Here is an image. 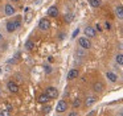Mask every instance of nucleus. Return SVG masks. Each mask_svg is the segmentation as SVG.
Returning a JSON list of instances; mask_svg holds the SVG:
<instances>
[{
    "label": "nucleus",
    "instance_id": "1",
    "mask_svg": "<svg viewBox=\"0 0 123 116\" xmlns=\"http://www.w3.org/2000/svg\"><path fill=\"white\" fill-rule=\"evenodd\" d=\"M78 45L81 49H90L91 47V42L87 37H80L78 38Z\"/></svg>",
    "mask_w": 123,
    "mask_h": 116
},
{
    "label": "nucleus",
    "instance_id": "2",
    "mask_svg": "<svg viewBox=\"0 0 123 116\" xmlns=\"http://www.w3.org/2000/svg\"><path fill=\"white\" fill-rule=\"evenodd\" d=\"M45 95L49 98V99H56L57 96H58V90L56 88V87H48V88L45 90Z\"/></svg>",
    "mask_w": 123,
    "mask_h": 116
},
{
    "label": "nucleus",
    "instance_id": "3",
    "mask_svg": "<svg viewBox=\"0 0 123 116\" xmlns=\"http://www.w3.org/2000/svg\"><path fill=\"white\" fill-rule=\"evenodd\" d=\"M38 28H40L41 30H48V29L50 28V21H49L48 18H41L40 23H38Z\"/></svg>",
    "mask_w": 123,
    "mask_h": 116
},
{
    "label": "nucleus",
    "instance_id": "4",
    "mask_svg": "<svg viewBox=\"0 0 123 116\" xmlns=\"http://www.w3.org/2000/svg\"><path fill=\"white\" fill-rule=\"evenodd\" d=\"M66 108H68V103H66V100H60V102L57 103L56 111H57L58 113H61V112H65V111H66Z\"/></svg>",
    "mask_w": 123,
    "mask_h": 116
},
{
    "label": "nucleus",
    "instance_id": "5",
    "mask_svg": "<svg viewBox=\"0 0 123 116\" xmlns=\"http://www.w3.org/2000/svg\"><path fill=\"white\" fill-rule=\"evenodd\" d=\"M7 88H8L11 92H13V94H17V92H19V84H17L16 82L11 81V82L7 83Z\"/></svg>",
    "mask_w": 123,
    "mask_h": 116
},
{
    "label": "nucleus",
    "instance_id": "6",
    "mask_svg": "<svg viewBox=\"0 0 123 116\" xmlns=\"http://www.w3.org/2000/svg\"><path fill=\"white\" fill-rule=\"evenodd\" d=\"M83 32H85V36L87 37V38H93V37H95V34H97L95 29H94L93 26H86Z\"/></svg>",
    "mask_w": 123,
    "mask_h": 116
},
{
    "label": "nucleus",
    "instance_id": "7",
    "mask_svg": "<svg viewBox=\"0 0 123 116\" xmlns=\"http://www.w3.org/2000/svg\"><path fill=\"white\" fill-rule=\"evenodd\" d=\"M4 13H6L7 16H12V15H15V8H13V5H11V4H6V7H4Z\"/></svg>",
    "mask_w": 123,
    "mask_h": 116
},
{
    "label": "nucleus",
    "instance_id": "8",
    "mask_svg": "<svg viewBox=\"0 0 123 116\" xmlns=\"http://www.w3.org/2000/svg\"><path fill=\"white\" fill-rule=\"evenodd\" d=\"M48 16H50V17H57V16H58V8H57L56 5L50 7L48 9Z\"/></svg>",
    "mask_w": 123,
    "mask_h": 116
},
{
    "label": "nucleus",
    "instance_id": "9",
    "mask_svg": "<svg viewBox=\"0 0 123 116\" xmlns=\"http://www.w3.org/2000/svg\"><path fill=\"white\" fill-rule=\"evenodd\" d=\"M93 90L95 92H102L105 90V86H103V83L102 82H95V83L93 84Z\"/></svg>",
    "mask_w": 123,
    "mask_h": 116
},
{
    "label": "nucleus",
    "instance_id": "10",
    "mask_svg": "<svg viewBox=\"0 0 123 116\" xmlns=\"http://www.w3.org/2000/svg\"><path fill=\"white\" fill-rule=\"evenodd\" d=\"M115 15H117L118 18L123 20V7L122 5H117V7H115Z\"/></svg>",
    "mask_w": 123,
    "mask_h": 116
},
{
    "label": "nucleus",
    "instance_id": "11",
    "mask_svg": "<svg viewBox=\"0 0 123 116\" xmlns=\"http://www.w3.org/2000/svg\"><path fill=\"white\" fill-rule=\"evenodd\" d=\"M78 70L77 69H72V70L69 71V74H68V79H70V81H72V79H75L78 76Z\"/></svg>",
    "mask_w": 123,
    "mask_h": 116
},
{
    "label": "nucleus",
    "instance_id": "12",
    "mask_svg": "<svg viewBox=\"0 0 123 116\" xmlns=\"http://www.w3.org/2000/svg\"><path fill=\"white\" fill-rule=\"evenodd\" d=\"M95 102H97V98L95 96H87V98H86V100H85V104H86V107H91Z\"/></svg>",
    "mask_w": 123,
    "mask_h": 116
},
{
    "label": "nucleus",
    "instance_id": "13",
    "mask_svg": "<svg viewBox=\"0 0 123 116\" xmlns=\"http://www.w3.org/2000/svg\"><path fill=\"white\" fill-rule=\"evenodd\" d=\"M37 100H38V103H41V104H46V103H48L50 99H49V98L46 96L45 94H41L40 96L37 98Z\"/></svg>",
    "mask_w": 123,
    "mask_h": 116
},
{
    "label": "nucleus",
    "instance_id": "14",
    "mask_svg": "<svg viewBox=\"0 0 123 116\" xmlns=\"http://www.w3.org/2000/svg\"><path fill=\"white\" fill-rule=\"evenodd\" d=\"M7 30H8L9 33H12V32L16 30V25H15L13 21H8V23H7Z\"/></svg>",
    "mask_w": 123,
    "mask_h": 116
},
{
    "label": "nucleus",
    "instance_id": "15",
    "mask_svg": "<svg viewBox=\"0 0 123 116\" xmlns=\"http://www.w3.org/2000/svg\"><path fill=\"white\" fill-rule=\"evenodd\" d=\"M106 76H107V79H109V81H111V82H117V81H118L117 74L111 73V71H109V73L106 74Z\"/></svg>",
    "mask_w": 123,
    "mask_h": 116
},
{
    "label": "nucleus",
    "instance_id": "16",
    "mask_svg": "<svg viewBox=\"0 0 123 116\" xmlns=\"http://www.w3.org/2000/svg\"><path fill=\"white\" fill-rule=\"evenodd\" d=\"M89 3L93 8H98L101 5V0H89Z\"/></svg>",
    "mask_w": 123,
    "mask_h": 116
},
{
    "label": "nucleus",
    "instance_id": "17",
    "mask_svg": "<svg viewBox=\"0 0 123 116\" xmlns=\"http://www.w3.org/2000/svg\"><path fill=\"white\" fill-rule=\"evenodd\" d=\"M73 18H74V16H73V13H66V15H65V21H66V23L68 24H69V23H72V21H73Z\"/></svg>",
    "mask_w": 123,
    "mask_h": 116
},
{
    "label": "nucleus",
    "instance_id": "18",
    "mask_svg": "<svg viewBox=\"0 0 123 116\" xmlns=\"http://www.w3.org/2000/svg\"><path fill=\"white\" fill-rule=\"evenodd\" d=\"M13 23H15V25H16V29L20 28V26H21V17H20V16H17V17L13 20Z\"/></svg>",
    "mask_w": 123,
    "mask_h": 116
},
{
    "label": "nucleus",
    "instance_id": "19",
    "mask_svg": "<svg viewBox=\"0 0 123 116\" xmlns=\"http://www.w3.org/2000/svg\"><path fill=\"white\" fill-rule=\"evenodd\" d=\"M81 104H82V102H81V99H80V98H77V99H74V100H73V107L78 108V107H81Z\"/></svg>",
    "mask_w": 123,
    "mask_h": 116
},
{
    "label": "nucleus",
    "instance_id": "20",
    "mask_svg": "<svg viewBox=\"0 0 123 116\" xmlns=\"http://www.w3.org/2000/svg\"><path fill=\"white\" fill-rule=\"evenodd\" d=\"M115 61H117L118 65H123V54H118L115 57Z\"/></svg>",
    "mask_w": 123,
    "mask_h": 116
},
{
    "label": "nucleus",
    "instance_id": "21",
    "mask_svg": "<svg viewBox=\"0 0 123 116\" xmlns=\"http://www.w3.org/2000/svg\"><path fill=\"white\" fill-rule=\"evenodd\" d=\"M0 116H9V111H7V110L0 111Z\"/></svg>",
    "mask_w": 123,
    "mask_h": 116
},
{
    "label": "nucleus",
    "instance_id": "22",
    "mask_svg": "<svg viewBox=\"0 0 123 116\" xmlns=\"http://www.w3.org/2000/svg\"><path fill=\"white\" fill-rule=\"evenodd\" d=\"M25 46H27V49H32V47H33V42L32 41H27V45H25Z\"/></svg>",
    "mask_w": 123,
    "mask_h": 116
},
{
    "label": "nucleus",
    "instance_id": "23",
    "mask_svg": "<svg viewBox=\"0 0 123 116\" xmlns=\"http://www.w3.org/2000/svg\"><path fill=\"white\" fill-rule=\"evenodd\" d=\"M49 111H50V107H49V105H45V107H44V111H43V112H44V113H48Z\"/></svg>",
    "mask_w": 123,
    "mask_h": 116
},
{
    "label": "nucleus",
    "instance_id": "24",
    "mask_svg": "<svg viewBox=\"0 0 123 116\" xmlns=\"http://www.w3.org/2000/svg\"><path fill=\"white\" fill-rule=\"evenodd\" d=\"M45 71H46V73H52V67H50V66H48V65H45Z\"/></svg>",
    "mask_w": 123,
    "mask_h": 116
},
{
    "label": "nucleus",
    "instance_id": "25",
    "mask_svg": "<svg viewBox=\"0 0 123 116\" xmlns=\"http://www.w3.org/2000/svg\"><path fill=\"white\" fill-rule=\"evenodd\" d=\"M77 54L80 55V57H83V55H85V53H83L82 50H77Z\"/></svg>",
    "mask_w": 123,
    "mask_h": 116
},
{
    "label": "nucleus",
    "instance_id": "26",
    "mask_svg": "<svg viewBox=\"0 0 123 116\" xmlns=\"http://www.w3.org/2000/svg\"><path fill=\"white\" fill-rule=\"evenodd\" d=\"M68 116H78V115H77V112H70Z\"/></svg>",
    "mask_w": 123,
    "mask_h": 116
},
{
    "label": "nucleus",
    "instance_id": "27",
    "mask_svg": "<svg viewBox=\"0 0 123 116\" xmlns=\"http://www.w3.org/2000/svg\"><path fill=\"white\" fill-rule=\"evenodd\" d=\"M16 78H17V81H21V75L20 74H16Z\"/></svg>",
    "mask_w": 123,
    "mask_h": 116
},
{
    "label": "nucleus",
    "instance_id": "28",
    "mask_svg": "<svg viewBox=\"0 0 123 116\" xmlns=\"http://www.w3.org/2000/svg\"><path fill=\"white\" fill-rule=\"evenodd\" d=\"M78 32H80V29H77V30H75L74 33H73V37H75V36H77V34H78Z\"/></svg>",
    "mask_w": 123,
    "mask_h": 116
},
{
    "label": "nucleus",
    "instance_id": "29",
    "mask_svg": "<svg viewBox=\"0 0 123 116\" xmlns=\"http://www.w3.org/2000/svg\"><path fill=\"white\" fill-rule=\"evenodd\" d=\"M94 115H95V111H91V112L89 113V116H94Z\"/></svg>",
    "mask_w": 123,
    "mask_h": 116
},
{
    "label": "nucleus",
    "instance_id": "30",
    "mask_svg": "<svg viewBox=\"0 0 123 116\" xmlns=\"http://www.w3.org/2000/svg\"><path fill=\"white\" fill-rule=\"evenodd\" d=\"M118 116H123V111H122V112H120V113H119V115H118Z\"/></svg>",
    "mask_w": 123,
    "mask_h": 116
},
{
    "label": "nucleus",
    "instance_id": "31",
    "mask_svg": "<svg viewBox=\"0 0 123 116\" xmlns=\"http://www.w3.org/2000/svg\"><path fill=\"white\" fill-rule=\"evenodd\" d=\"M9 1H19V0H9Z\"/></svg>",
    "mask_w": 123,
    "mask_h": 116
},
{
    "label": "nucleus",
    "instance_id": "32",
    "mask_svg": "<svg viewBox=\"0 0 123 116\" xmlns=\"http://www.w3.org/2000/svg\"><path fill=\"white\" fill-rule=\"evenodd\" d=\"M122 33H123V28H122Z\"/></svg>",
    "mask_w": 123,
    "mask_h": 116
},
{
    "label": "nucleus",
    "instance_id": "33",
    "mask_svg": "<svg viewBox=\"0 0 123 116\" xmlns=\"http://www.w3.org/2000/svg\"><path fill=\"white\" fill-rule=\"evenodd\" d=\"M0 38H1V34H0Z\"/></svg>",
    "mask_w": 123,
    "mask_h": 116
},
{
    "label": "nucleus",
    "instance_id": "34",
    "mask_svg": "<svg viewBox=\"0 0 123 116\" xmlns=\"http://www.w3.org/2000/svg\"><path fill=\"white\" fill-rule=\"evenodd\" d=\"M0 73H1V70H0Z\"/></svg>",
    "mask_w": 123,
    "mask_h": 116
}]
</instances>
